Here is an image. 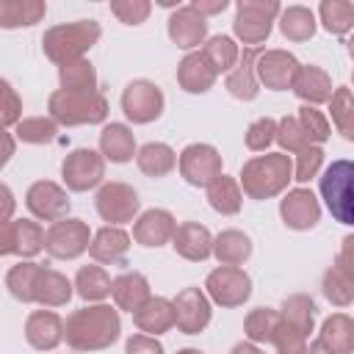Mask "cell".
Segmentation results:
<instances>
[{"mask_svg":"<svg viewBox=\"0 0 354 354\" xmlns=\"http://www.w3.org/2000/svg\"><path fill=\"white\" fill-rule=\"evenodd\" d=\"M122 335V318L119 307H111L105 301L100 304H86L75 310L66 318L64 326V340L75 351H102L111 348Z\"/></svg>","mask_w":354,"mask_h":354,"instance_id":"1","label":"cell"},{"mask_svg":"<svg viewBox=\"0 0 354 354\" xmlns=\"http://www.w3.org/2000/svg\"><path fill=\"white\" fill-rule=\"evenodd\" d=\"M290 180H293V160L285 152L254 155L241 166V174H238L243 194L257 202L282 194Z\"/></svg>","mask_w":354,"mask_h":354,"instance_id":"2","label":"cell"},{"mask_svg":"<svg viewBox=\"0 0 354 354\" xmlns=\"http://www.w3.org/2000/svg\"><path fill=\"white\" fill-rule=\"evenodd\" d=\"M100 36H102V28L97 19L61 22V25H53L44 30L41 50L53 64L64 66V64L86 58V53L100 41Z\"/></svg>","mask_w":354,"mask_h":354,"instance_id":"3","label":"cell"},{"mask_svg":"<svg viewBox=\"0 0 354 354\" xmlns=\"http://www.w3.org/2000/svg\"><path fill=\"white\" fill-rule=\"evenodd\" d=\"M50 116L58 127H77V124H102L108 119V100L102 91H53L47 100Z\"/></svg>","mask_w":354,"mask_h":354,"instance_id":"4","label":"cell"},{"mask_svg":"<svg viewBox=\"0 0 354 354\" xmlns=\"http://www.w3.org/2000/svg\"><path fill=\"white\" fill-rule=\"evenodd\" d=\"M321 199L335 221L354 227V160H332L318 180Z\"/></svg>","mask_w":354,"mask_h":354,"instance_id":"5","label":"cell"},{"mask_svg":"<svg viewBox=\"0 0 354 354\" xmlns=\"http://www.w3.org/2000/svg\"><path fill=\"white\" fill-rule=\"evenodd\" d=\"M279 14H282V6L277 0H238L232 33L246 47H257L271 36V28L279 19Z\"/></svg>","mask_w":354,"mask_h":354,"instance_id":"6","label":"cell"},{"mask_svg":"<svg viewBox=\"0 0 354 354\" xmlns=\"http://www.w3.org/2000/svg\"><path fill=\"white\" fill-rule=\"evenodd\" d=\"M94 205H97V213L102 221H108L111 227H122L127 221H136L141 213V199L136 194L133 185L127 183H119V180H111V183H102L97 196H94Z\"/></svg>","mask_w":354,"mask_h":354,"instance_id":"7","label":"cell"},{"mask_svg":"<svg viewBox=\"0 0 354 354\" xmlns=\"http://www.w3.org/2000/svg\"><path fill=\"white\" fill-rule=\"evenodd\" d=\"M102 177H105V158H102V152H97L91 147L72 149L61 163V180L75 194L97 188L102 183Z\"/></svg>","mask_w":354,"mask_h":354,"instance_id":"8","label":"cell"},{"mask_svg":"<svg viewBox=\"0 0 354 354\" xmlns=\"http://www.w3.org/2000/svg\"><path fill=\"white\" fill-rule=\"evenodd\" d=\"M205 293L218 307H241L252 296V277L241 266H218L205 279Z\"/></svg>","mask_w":354,"mask_h":354,"instance_id":"9","label":"cell"},{"mask_svg":"<svg viewBox=\"0 0 354 354\" xmlns=\"http://www.w3.org/2000/svg\"><path fill=\"white\" fill-rule=\"evenodd\" d=\"M163 108H166V97L160 86L152 80H144V77L130 80L122 91V111L133 124H149L160 119Z\"/></svg>","mask_w":354,"mask_h":354,"instance_id":"10","label":"cell"},{"mask_svg":"<svg viewBox=\"0 0 354 354\" xmlns=\"http://www.w3.org/2000/svg\"><path fill=\"white\" fill-rule=\"evenodd\" d=\"M91 230L86 221L80 218H61L55 224L47 227V238H44V252L55 260H75L83 252H88L91 246Z\"/></svg>","mask_w":354,"mask_h":354,"instance_id":"11","label":"cell"},{"mask_svg":"<svg viewBox=\"0 0 354 354\" xmlns=\"http://www.w3.org/2000/svg\"><path fill=\"white\" fill-rule=\"evenodd\" d=\"M177 166H180L183 180L194 188H207L224 174L221 171V155L213 144H188L180 152Z\"/></svg>","mask_w":354,"mask_h":354,"instance_id":"12","label":"cell"},{"mask_svg":"<svg viewBox=\"0 0 354 354\" xmlns=\"http://www.w3.org/2000/svg\"><path fill=\"white\" fill-rule=\"evenodd\" d=\"M25 207L30 210L33 218L55 224V221L66 218L72 202H69L66 188H61L58 183H53V180H36L25 191Z\"/></svg>","mask_w":354,"mask_h":354,"instance_id":"13","label":"cell"},{"mask_svg":"<svg viewBox=\"0 0 354 354\" xmlns=\"http://www.w3.org/2000/svg\"><path fill=\"white\" fill-rule=\"evenodd\" d=\"M47 230L33 218H11L0 230V254H17L22 260L36 257L44 249Z\"/></svg>","mask_w":354,"mask_h":354,"instance_id":"14","label":"cell"},{"mask_svg":"<svg viewBox=\"0 0 354 354\" xmlns=\"http://www.w3.org/2000/svg\"><path fill=\"white\" fill-rule=\"evenodd\" d=\"M301 64L288 50H263L257 58V80L271 91H288L296 83Z\"/></svg>","mask_w":354,"mask_h":354,"instance_id":"15","label":"cell"},{"mask_svg":"<svg viewBox=\"0 0 354 354\" xmlns=\"http://www.w3.org/2000/svg\"><path fill=\"white\" fill-rule=\"evenodd\" d=\"M279 216L288 230L304 232L321 221V202L310 188H293L279 199Z\"/></svg>","mask_w":354,"mask_h":354,"instance_id":"16","label":"cell"},{"mask_svg":"<svg viewBox=\"0 0 354 354\" xmlns=\"http://www.w3.org/2000/svg\"><path fill=\"white\" fill-rule=\"evenodd\" d=\"M174 313H177V329L183 335H199L210 324V296L202 288H183L174 299Z\"/></svg>","mask_w":354,"mask_h":354,"instance_id":"17","label":"cell"},{"mask_svg":"<svg viewBox=\"0 0 354 354\" xmlns=\"http://www.w3.org/2000/svg\"><path fill=\"white\" fill-rule=\"evenodd\" d=\"M166 30H169V39H171L180 50H188V53H196V47L210 39V36H207V19H205L191 3H188V6H180L177 11L169 14Z\"/></svg>","mask_w":354,"mask_h":354,"instance_id":"18","label":"cell"},{"mask_svg":"<svg viewBox=\"0 0 354 354\" xmlns=\"http://www.w3.org/2000/svg\"><path fill=\"white\" fill-rule=\"evenodd\" d=\"M177 221L169 210L163 207H149L144 210L136 221H133V241L147 246V249H158V246H166L171 243L174 232H177Z\"/></svg>","mask_w":354,"mask_h":354,"instance_id":"19","label":"cell"},{"mask_svg":"<svg viewBox=\"0 0 354 354\" xmlns=\"http://www.w3.org/2000/svg\"><path fill=\"white\" fill-rule=\"evenodd\" d=\"M66 321L53 310H33L25 321V340L36 351H53L64 340Z\"/></svg>","mask_w":354,"mask_h":354,"instance_id":"20","label":"cell"},{"mask_svg":"<svg viewBox=\"0 0 354 354\" xmlns=\"http://www.w3.org/2000/svg\"><path fill=\"white\" fill-rule=\"evenodd\" d=\"M127 252H130V235L122 227H111V224L100 227L88 246V257L100 266H124Z\"/></svg>","mask_w":354,"mask_h":354,"instance_id":"21","label":"cell"},{"mask_svg":"<svg viewBox=\"0 0 354 354\" xmlns=\"http://www.w3.org/2000/svg\"><path fill=\"white\" fill-rule=\"evenodd\" d=\"M260 47H243L241 50V61L235 64V69L227 75L224 88L235 97V100H254L260 94V80H257V58H260Z\"/></svg>","mask_w":354,"mask_h":354,"instance_id":"22","label":"cell"},{"mask_svg":"<svg viewBox=\"0 0 354 354\" xmlns=\"http://www.w3.org/2000/svg\"><path fill=\"white\" fill-rule=\"evenodd\" d=\"M174 252L188 263H202L213 254V235L199 221H183L171 238Z\"/></svg>","mask_w":354,"mask_h":354,"instance_id":"23","label":"cell"},{"mask_svg":"<svg viewBox=\"0 0 354 354\" xmlns=\"http://www.w3.org/2000/svg\"><path fill=\"white\" fill-rule=\"evenodd\" d=\"M216 69L207 64V58L202 55V50L196 53H185L183 61L177 64V83L185 94H207L216 83Z\"/></svg>","mask_w":354,"mask_h":354,"instance_id":"24","label":"cell"},{"mask_svg":"<svg viewBox=\"0 0 354 354\" xmlns=\"http://www.w3.org/2000/svg\"><path fill=\"white\" fill-rule=\"evenodd\" d=\"M113 304L124 313H138L149 299H152V290H149V279L141 274V271H124L119 277H113Z\"/></svg>","mask_w":354,"mask_h":354,"instance_id":"25","label":"cell"},{"mask_svg":"<svg viewBox=\"0 0 354 354\" xmlns=\"http://www.w3.org/2000/svg\"><path fill=\"white\" fill-rule=\"evenodd\" d=\"M133 324L138 332L144 335H163L169 329L177 326V313H174V301L166 299V296H152L138 313H133Z\"/></svg>","mask_w":354,"mask_h":354,"instance_id":"26","label":"cell"},{"mask_svg":"<svg viewBox=\"0 0 354 354\" xmlns=\"http://www.w3.org/2000/svg\"><path fill=\"white\" fill-rule=\"evenodd\" d=\"M293 94L304 102V105H324L332 100L335 88H332V77L326 75V69H321L318 64H304L296 75L293 83Z\"/></svg>","mask_w":354,"mask_h":354,"instance_id":"27","label":"cell"},{"mask_svg":"<svg viewBox=\"0 0 354 354\" xmlns=\"http://www.w3.org/2000/svg\"><path fill=\"white\" fill-rule=\"evenodd\" d=\"M100 152L111 163H127V160H133L138 155L133 130L127 124H122V122L105 124L102 133H100Z\"/></svg>","mask_w":354,"mask_h":354,"instance_id":"28","label":"cell"},{"mask_svg":"<svg viewBox=\"0 0 354 354\" xmlns=\"http://www.w3.org/2000/svg\"><path fill=\"white\" fill-rule=\"evenodd\" d=\"M111 290H113V279H111V274L100 263L77 268V274H75V293L83 301L100 304V301H105L111 296Z\"/></svg>","mask_w":354,"mask_h":354,"instance_id":"29","label":"cell"},{"mask_svg":"<svg viewBox=\"0 0 354 354\" xmlns=\"http://www.w3.org/2000/svg\"><path fill=\"white\" fill-rule=\"evenodd\" d=\"M75 293V282L66 279V274L41 266V274L36 279V304L41 307H64Z\"/></svg>","mask_w":354,"mask_h":354,"instance_id":"30","label":"cell"},{"mask_svg":"<svg viewBox=\"0 0 354 354\" xmlns=\"http://www.w3.org/2000/svg\"><path fill=\"white\" fill-rule=\"evenodd\" d=\"M136 163H138L141 174H147V177H155V180H158V177L171 174V171L177 169L180 158H177V152H174L169 144H163V141H149V144L138 147Z\"/></svg>","mask_w":354,"mask_h":354,"instance_id":"31","label":"cell"},{"mask_svg":"<svg viewBox=\"0 0 354 354\" xmlns=\"http://www.w3.org/2000/svg\"><path fill=\"white\" fill-rule=\"evenodd\" d=\"M213 257L218 266H243L252 257V238L241 230H221L213 238Z\"/></svg>","mask_w":354,"mask_h":354,"instance_id":"32","label":"cell"},{"mask_svg":"<svg viewBox=\"0 0 354 354\" xmlns=\"http://www.w3.org/2000/svg\"><path fill=\"white\" fill-rule=\"evenodd\" d=\"M277 25H279V33L288 41H307V39L315 36L318 14L307 6H288V8H282Z\"/></svg>","mask_w":354,"mask_h":354,"instance_id":"33","label":"cell"},{"mask_svg":"<svg viewBox=\"0 0 354 354\" xmlns=\"http://www.w3.org/2000/svg\"><path fill=\"white\" fill-rule=\"evenodd\" d=\"M47 14L44 0H3L0 3V25L6 30L11 28H30L41 22Z\"/></svg>","mask_w":354,"mask_h":354,"instance_id":"34","label":"cell"},{"mask_svg":"<svg viewBox=\"0 0 354 354\" xmlns=\"http://www.w3.org/2000/svg\"><path fill=\"white\" fill-rule=\"evenodd\" d=\"M41 274V266L33 263V260H19L17 266H11L6 271V288L8 293L22 301V304H30L36 301V279Z\"/></svg>","mask_w":354,"mask_h":354,"instance_id":"35","label":"cell"},{"mask_svg":"<svg viewBox=\"0 0 354 354\" xmlns=\"http://www.w3.org/2000/svg\"><path fill=\"white\" fill-rule=\"evenodd\" d=\"M205 191H207V205H210L216 213H221V216H235V213H241L243 188H241V183H238L235 177L221 174V177H218L213 185H207Z\"/></svg>","mask_w":354,"mask_h":354,"instance_id":"36","label":"cell"},{"mask_svg":"<svg viewBox=\"0 0 354 354\" xmlns=\"http://www.w3.org/2000/svg\"><path fill=\"white\" fill-rule=\"evenodd\" d=\"M318 337L335 351V354H351L354 351V318L346 313H332L324 324Z\"/></svg>","mask_w":354,"mask_h":354,"instance_id":"37","label":"cell"},{"mask_svg":"<svg viewBox=\"0 0 354 354\" xmlns=\"http://www.w3.org/2000/svg\"><path fill=\"white\" fill-rule=\"evenodd\" d=\"M202 55L207 58V64L216 69V75H230L235 69V64L241 61V50L235 44L232 36H210L205 44H202Z\"/></svg>","mask_w":354,"mask_h":354,"instance_id":"38","label":"cell"},{"mask_svg":"<svg viewBox=\"0 0 354 354\" xmlns=\"http://www.w3.org/2000/svg\"><path fill=\"white\" fill-rule=\"evenodd\" d=\"M279 315H282L285 324H290L293 329H299L301 335L310 337V332H313V326H315L318 307H315V301H313L307 293H293V296H288V299L282 301Z\"/></svg>","mask_w":354,"mask_h":354,"instance_id":"39","label":"cell"},{"mask_svg":"<svg viewBox=\"0 0 354 354\" xmlns=\"http://www.w3.org/2000/svg\"><path fill=\"white\" fill-rule=\"evenodd\" d=\"M318 22L332 36H346L354 30V3L348 0H321Z\"/></svg>","mask_w":354,"mask_h":354,"instance_id":"40","label":"cell"},{"mask_svg":"<svg viewBox=\"0 0 354 354\" xmlns=\"http://www.w3.org/2000/svg\"><path fill=\"white\" fill-rule=\"evenodd\" d=\"M279 324H282L279 310L254 307V310H249V315L243 318L246 340H252V343H274V335H277Z\"/></svg>","mask_w":354,"mask_h":354,"instance_id":"41","label":"cell"},{"mask_svg":"<svg viewBox=\"0 0 354 354\" xmlns=\"http://www.w3.org/2000/svg\"><path fill=\"white\" fill-rule=\"evenodd\" d=\"M58 83L64 91H100L97 88V69L88 58L58 66Z\"/></svg>","mask_w":354,"mask_h":354,"instance_id":"42","label":"cell"},{"mask_svg":"<svg viewBox=\"0 0 354 354\" xmlns=\"http://www.w3.org/2000/svg\"><path fill=\"white\" fill-rule=\"evenodd\" d=\"M329 113L335 122V130L354 144V91L348 86H337L329 100Z\"/></svg>","mask_w":354,"mask_h":354,"instance_id":"43","label":"cell"},{"mask_svg":"<svg viewBox=\"0 0 354 354\" xmlns=\"http://www.w3.org/2000/svg\"><path fill=\"white\" fill-rule=\"evenodd\" d=\"M11 133L22 144H50L58 136V122L53 116H25Z\"/></svg>","mask_w":354,"mask_h":354,"instance_id":"44","label":"cell"},{"mask_svg":"<svg viewBox=\"0 0 354 354\" xmlns=\"http://www.w3.org/2000/svg\"><path fill=\"white\" fill-rule=\"evenodd\" d=\"M321 290H324L326 301L335 304V307H348V304H354V279H348L337 266H332V268L324 271Z\"/></svg>","mask_w":354,"mask_h":354,"instance_id":"45","label":"cell"},{"mask_svg":"<svg viewBox=\"0 0 354 354\" xmlns=\"http://www.w3.org/2000/svg\"><path fill=\"white\" fill-rule=\"evenodd\" d=\"M296 119H299V124H301V130H304V136H307L310 144L321 147L324 141H329L332 124H329V119H326L324 111H318L315 105H301L299 113H296Z\"/></svg>","mask_w":354,"mask_h":354,"instance_id":"46","label":"cell"},{"mask_svg":"<svg viewBox=\"0 0 354 354\" xmlns=\"http://www.w3.org/2000/svg\"><path fill=\"white\" fill-rule=\"evenodd\" d=\"M277 144L282 147V152H293V155H299L304 147H310L296 116H282L277 122Z\"/></svg>","mask_w":354,"mask_h":354,"instance_id":"47","label":"cell"},{"mask_svg":"<svg viewBox=\"0 0 354 354\" xmlns=\"http://www.w3.org/2000/svg\"><path fill=\"white\" fill-rule=\"evenodd\" d=\"M277 141V119L260 116L246 127V147L252 152H266Z\"/></svg>","mask_w":354,"mask_h":354,"instance_id":"48","label":"cell"},{"mask_svg":"<svg viewBox=\"0 0 354 354\" xmlns=\"http://www.w3.org/2000/svg\"><path fill=\"white\" fill-rule=\"evenodd\" d=\"M321 166H324V149L315 147V144H310L293 160V180L296 183H310L313 177H318Z\"/></svg>","mask_w":354,"mask_h":354,"instance_id":"49","label":"cell"},{"mask_svg":"<svg viewBox=\"0 0 354 354\" xmlns=\"http://www.w3.org/2000/svg\"><path fill=\"white\" fill-rule=\"evenodd\" d=\"M152 11L149 0H111V14L122 25H141Z\"/></svg>","mask_w":354,"mask_h":354,"instance_id":"50","label":"cell"},{"mask_svg":"<svg viewBox=\"0 0 354 354\" xmlns=\"http://www.w3.org/2000/svg\"><path fill=\"white\" fill-rule=\"evenodd\" d=\"M307 340H310L307 335H301L299 329H293L290 324L282 321L274 335V348H277V354H304Z\"/></svg>","mask_w":354,"mask_h":354,"instance_id":"51","label":"cell"},{"mask_svg":"<svg viewBox=\"0 0 354 354\" xmlns=\"http://www.w3.org/2000/svg\"><path fill=\"white\" fill-rule=\"evenodd\" d=\"M0 88H3V124H6V130H14L22 122V100L17 97V91L8 80H3Z\"/></svg>","mask_w":354,"mask_h":354,"instance_id":"52","label":"cell"},{"mask_svg":"<svg viewBox=\"0 0 354 354\" xmlns=\"http://www.w3.org/2000/svg\"><path fill=\"white\" fill-rule=\"evenodd\" d=\"M124 354H166V351H163V343L158 337L144 335V332H136V335L127 337Z\"/></svg>","mask_w":354,"mask_h":354,"instance_id":"53","label":"cell"},{"mask_svg":"<svg viewBox=\"0 0 354 354\" xmlns=\"http://www.w3.org/2000/svg\"><path fill=\"white\" fill-rule=\"evenodd\" d=\"M335 266H337L348 279H354V232L340 241V252H337V257H335Z\"/></svg>","mask_w":354,"mask_h":354,"instance_id":"54","label":"cell"},{"mask_svg":"<svg viewBox=\"0 0 354 354\" xmlns=\"http://www.w3.org/2000/svg\"><path fill=\"white\" fill-rule=\"evenodd\" d=\"M205 19L207 17H213V14H221V11H227V6H230V0H194L191 3Z\"/></svg>","mask_w":354,"mask_h":354,"instance_id":"55","label":"cell"},{"mask_svg":"<svg viewBox=\"0 0 354 354\" xmlns=\"http://www.w3.org/2000/svg\"><path fill=\"white\" fill-rule=\"evenodd\" d=\"M0 194H3V224L6 221H11V210H14V194H11V188L3 183L0 185Z\"/></svg>","mask_w":354,"mask_h":354,"instance_id":"56","label":"cell"},{"mask_svg":"<svg viewBox=\"0 0 354 354\" xmlns=\"http://www.w3.org/2000/svg\"><path fill=\"white\" fill-rule=\"evenodd\" d=\"M230 354H263V351L257 348V343H252V340H243V343H235Z\"/></svg>","mask_w":354,"mask_h":354,"instance_id":"57","label":"cell"},{"mask_svg":"<svg viewBox=\"0 0 354 354\" xmlns=\"http://www.w3.org/2000/svg\"><path fill=\"white\" fill-rule=\"evenodd\" d=\"M304 354H335V351H332V348H329V346H326V343H324V340L318 337V340H313V343H307V348H304Z\"/></svg>","mask_w":354,"mask_h":354,"instance_id":"58","label":"cell"},{"mask_svg":"<svg viewBox=\"0 0 354 354\" xmlns=\"http://www.w3.org/2000/svg\"><path fill=\"white\" fill-rule=\"evenodd\" d=\"M6 155H3V163H8L11 160V155H14V133L11 130H6Z\"/></svg>","mask_w":354,"mask_h":354,"instance_id":"59","label":"cell"},{"mask_svg":"<svg viewBox=\"0 0 354 354\" xmlns=\"http://www.w3.org/2000/svg\"><path fill=\"white\" fill-rule=\"evenodd\" d=\"M346 50H348V55H351V58H354V33H351V39H348V41H346Z\"/></svg>","mask_w":354,"mask_h":354,"instance_id":"60","label":"cell"},{"mask_svg":"<svg viewBox=\"0 0 354 354\" xmlns=\"http://www.w3.org/2000/svg\"><path fill=\"white\" fill-rule=\"evenodd\" d=\"M177 354H205V351H199V348H180Z\"/></svg>","mask_w":354,"mask_h":354,"instance_id":"61","label":"cell"},{"mask_svg":"<svg viewBox=\"0 0 354 354\" xmlns=\"http://www.w3.org/2000/svg\"><path fill=\"white\" fill-rule=\"evenodd\" d=\"M351 83H354V72H351Z\"/></svg>","mask_w":354,"mask_h":354,"instance_id":"62","label":"cell"}]
</instances>
